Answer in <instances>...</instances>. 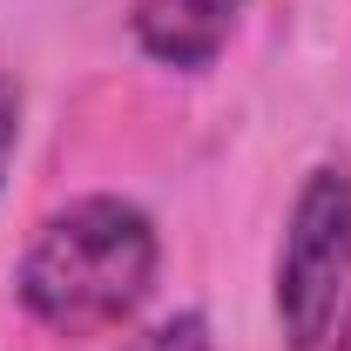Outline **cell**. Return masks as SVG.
<instances>
[{"label":"cell","instance_id":"cell-3","mask_svg":"<svg viewBox=\"0 0 351 351\" xmlns=\"http://www.w3.org/2000/svg\"><path fill=\"white\" fill-rule=\"evenodd\" d=\"M243 14H250V0H135L129 41L169 75H210L223 47L237 41Z\"/></svg>","mask_w":351,"mask_h":351},{"label":"cell","instance_id":"cell-2","mask_svg":"<svg viewBox=\"0 0 351 351\" xmlns=\"http://www.w3.org/2000/svg\"><path fill=\"white\" fill-rule=\"evenodd\" d=\"M351 291V162H311L277 237L270 311L291 351H324Z\"/></svg>","mask_w":351,"mask_h":351},{"label":"cell","instance_id":"cell-4","mask_svg":"<svg viewBox=\"0 0 351 351\" xmlns=\"http://www.w3.org/2000/svg\"><path fill=\"white\" fill-rule=\"evenodd\" d=\"M122 351H217V331L203 311H169V317L142 324L135 338H122Z\"/></svg>","mask_w":351,"mask_h":351},{"label":"cell","instance_id":"cell-5","mask_svg":"<svg viewBox=\"0 0 351 351\" xmlns=\"http://www.w3.org/2000/svg\"><path fill=\"white\" fill-rule=\"evenodd\" d=\"M21 129H27V95H21L14 75H0V196H7L14 156H21Z\"/></svg>","mask_w":351,"mask_h":351},{"label":"cell","instance_id":"cell-1","mask_svg":"<svg viewBox=\"0 0 351 351\" xmlns=\"http://www.w3.org/2000/svg\"><path fill=\"white\" fill-rule=\"evenodd\" d=\"M162 277V230L122 189L54 203L14 263V304L54 338L122 331Z\"/></svg>","mask_w":351,"mask_h":351}]
</instances>
